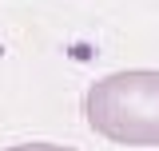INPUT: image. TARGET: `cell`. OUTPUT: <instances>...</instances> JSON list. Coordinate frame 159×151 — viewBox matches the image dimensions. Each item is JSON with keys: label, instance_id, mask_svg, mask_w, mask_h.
<instances>
[{"label": "cell", "instance_id": "obj_1", "mask_svg": "<svg viewBox=\"0 0 159 151\" xmlns=\"http://www.w3.org/2000/svg\"><path fill=\"white\" fill-rule=\"evenodd\" d=\"M88 127L123 147H159V68H131L84 92Z\"/></svg>", "mask_w": 159, "mask_h": 151}, {"label": "cell", "instance_id": "obj_2", "mask_svg": "<svg viewBox=\"0 0 159 151\" xmlns=\"http://www.w3.org/2000/svg\"><path fill=\"white\" fill-rule=\"evenodd\" d=\"M4 151H76V147H64V143H12Z\"/></svg>", "mask_w": 159, "mask_h": 151}]
</instances>
